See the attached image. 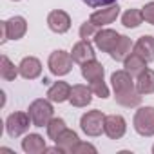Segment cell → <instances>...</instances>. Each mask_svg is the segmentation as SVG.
<instances>
[{"label": "cell", "mask_w": 154, "mask_h": 154, "mask_svg": "<svg viewBox=\"0 0 154 154\" xmlns=\"http://www.w3.org/2000/svg\"><path fill=\"white\" fill-rule=\"evenodd\" d=\"M89 87H91V91H93L96 96H100V98H107V96H109V87L105 85L103 78L94 80V82H89Z\"/></svg>", "instance_id": "4316f807"}, {"label": "cell", "mask_w": 154, "mask_h": 154, "mask_svg": "<svg viewBox=\"0 0 154 154\" xmlns=\"http://www.w3.org/2000/svg\"><path fill=\"white\" fill-rule=\"evenodd\" d=\"M22 150L27 154H40L45 150V140L40 134L31 132L22 140Z\"/></svg>", "instance_id": "e0dca14e"}, {"label": "cell", "mask_w": 154, "mask_h": 154, "mask_svg": "<svg viewBox=\"0 0 154 154\" xmlns=\"http://www.w3.org/2000/svg\"><path fill=\"white\" fill-rule=\"evenodd\" d=\"M98 31H100V27H98L96 24H93L91 20H87V22H84V24H82V27H80V38H82V40L94 38Z\"/></svg>", "instance_id": "484cf974"}, {"label": "cell", "mask_w": 154, "mask_h": 154, "mask_svg": "<svg viewBox=\"0 0 154 154\" xmlns=\"http://www.w3.org/2000/svg\"><path fill=\"white\" fill-rule=\"evenodd\" d=\"M71 56L76 63H84V62H89V60H94L96 58V53H94V47L91 45L89 40H80L78 44H74L72 51H71Z\"/></svg>", "instance_id": "5bb4252c"}, {"label": "cell", "mask_w": 154, "mask_h": 154, "mask_svg": "<svg viewBox=\"0 0 154 154\" xmlns=\"http://www.w3.org/2000/svg\"><path fill=\"white\" fill-rule=\"evenodd\" d=\"M45 127H47V136H49L53 141L58 138V134H60L62 131L67 129V127H65V122H63L62 118H51L49 123H47Z\"/></svg>", "instance_id": "d4e9b609"}, {"label": "cell", "mask_w": 154, "mask_h": 154, "mask_svg": "<svg viewBox=\"0 0 154 154\" xmlns=\"http://www.w3.org/2000/svg\"><path fill=\"white\" fill-rule=\"evenodd\" d=\"M132 49H134L132 40H131L129 36L122 35L120 42L116 44V47H114V49H112V53H111V58H112V60H116V62H123V60L132 53Z\"/></svg>", "instance_id": "44dd1931"}, {"label": "cell", "mask_w": 154, "mask_h": 154, "mask_svg": "<svg viewBox=\"0 0 154 154\" xmlns=\"http://www.w3.org/2000/svg\"><path fill=\"white\" fill-rule=\"evenodd\" d=\"M118 15H120V6L118 4H112V6H107V8H102V9L94 11L89 20L93 24H96L98 27H103V26L112 24L118 18Z\"/></svg>", "instance_id": "8fae6325"}, {"label": "cell", "mask_w": 154, "mask_h": 154, "mask_svg": "<svg viewBox=\"0 0 154 154\" xmlns=\"http://www.w3.org/2000/svg\"><path fill=\"white\" fill-rule=\"evenodd\" d=\"M82 2L87 4L89 8H107V6L116 4L118 0H82Z\"/></svg>", "instance_id": "f546056e"}, {"label": "cell", "mask_w": 154, "mask_h": 154, "mask_svg": "<svg viewBox=\"0 0 154 154\" xmlns=\"http://www.w3.org/2000/svg\"><path fill=\"white\" fill-rule=\"evenodd\" d=\"M136 89L141 94H152L154 93V71L143 69L136 78Z\"/></svg>", "instance_id": "ffe728a7"}, {"label": "cell", "mask_w": 154, "mask_h": 154, "mask_svg": "<svg viewBox=\"0 0 154 154\" xmlns=\"http://www.w3.org/2000/svg\"><path fill=\"white\" fill-rule=\"evenodd\" d=\"M143 22V13L141 9H127L123 15H122V24L129 29H134L138 27L140 24Z\"/></svg>", "instance_id": "cb8c5ba5"}, {"label": "cell", "mask_w": 154, "mask_h": 154, "mask_svg": "<svg viewBox=\"0 0 154 154\" xmlns=\"http://www.w3.org/2000/svg\"><path fill=\"white\" fill-rule=\"evenodd\" d=\"M27 112H29L31 122H33V125H35V127H44V125H47V123H49V120L53 118L54 109H53V105H51V100H49V98H47V100L38 98V100H35V102L29 105Z\"/></svg>", "instance_id": "7a4b0ae2"}, {"label": "cell", "mask_w": 154, "mask_h": 154, "mask_svg": "<svg viewBox=\"0 0 154 154\" xmlns=\"http://www.w3.org/2000/svg\"><path fill=\"white\" fill-rule=\"evenodd\" d=\"M93 94H94V93L91 91V87L78 84V85H72V87H71L69 102H71L72 107H87V105L93 102Z\"/></svg>", "instance_id": "7c38bea8"}, {"label": "cell", "mask_w": 154, "mask_h": 154, "mask_svg": "<svg viewBox=\"0 0 154 154\" xmlns=\"http://www.w3.org/2000/svg\"><path fill=\"white\" fill-rule=\"evenodd\" d=\"M80 141V138H78V134H76L74 131H71V129H65V131H62L60 134H58V138L54 140V143L60 147V150L63 152V154H71V150H72V147Z\"/></svg>", "instance_id": "d6986e66"}, {"label": "cell", "mask_w": 154, "mask_h": 154, "mask_svg": "<svg viewBox=\"0 0 154 154\" xmlns=\"http://www.w3.org/2000/svg\"><path fill=\"white\" fill-rule=\"evenodd\" d=\"M13 2H20V0H13Z\"/></svg>", "instance_id": "4dcf8cb0"}, {"label": "cell", "mask_w": 154, "mask_h": 154, "mask_svg": "<svg viewBox=\"0 0 154 154\" xmlns=\"http://www.w3.org/2000/svg\"><path fill=\"white\" fill-rule=\"evenodd\" d=\"M47 26L53 33L63 35L71 29V17L62 9H54L47 15Z\"/></svg>", "instance_id": "9c48e42d"}, {"label": "cell", "mask_w": 154, "mask_h": 154, "mask_svg": "<svg viewBox=\"0 0 154 154\" xmlns=\"http://www.w3.org/2000/svg\"><path fill=\"white\" fill-rule=\"evenodd\" d=\"M69 96H71V85L65 82H54L47 89V98L54 103H63L69 100Z\"/></svg>", "instance_id": "2e32d148"}, {"label": "cell", "mask_w": 154, "mask_h": 154, "mask_svg": "<svg viewBox=\"0 0 154 154\" xmlns=\"http://www.w3.org/2000/svg\"><path fill=\"white\" fill-rule=\"evenodd\" d=\"M18 74H20L18 67H15V63H13L6 54H2V58H0V76H2L4 80L11 82V80L17 78Z\"/></svg>", "instance_id": "603a6c76"}, {"label": "cell", "mask_w": 154, "mask_h": 154, "mask_svg": "<svg viewBox=\"0 0 154 154\" xmlns=\"http://www.w3.org/2000/svg\"><path fill=\"white\" fill-rule=\"evenodd\" d=\"M82 152H91V154H96V147L94 145H91V143H85V141H78L74 147H72V150H71V154H82Z\"/></svg>", "instance_id": "83f0119b"}, {"label": "cell", "mask_w": 154, "mask_h": 154, "mask_svg": "<svg viewBox=\"0 0 154 154\" xmlns=\"http://www.w3.org/2000/svg\"><path fill=\"white\" fill-rule=\"evenodd\" d=\"M152 152H154V145H152Z\"/></svg>", "instance_id": "1f68e13d"}, {"label": "cell", "mask_w": 154, "mask_h": 154, "mask_svg": "<svg viewBox=\"0 0 154 154\" xmlns=\"http://www.w3.org/2000/svg\"><path fill=\"white\" fill-rule=\"evenodd\" d=\"M127 131V122L123 116L120 114H109L105 116V129L103 132L111 138V140H120Z\"/></svg>", "instance_id": "30bf717a"}, {"label": "cell", "mask_w": 154, "mask_h": 154, "mask_svg": "<svg viewBox=\"0 0 154 154\" xmlns=\"http://www.w3.org/2000/svg\"><path fill=\"white\" fill-rule=\"evenodd\" d=\"M80 129L91 136V138H96L103 132L105 129V114L98 109L94 111H87L82 118H80Z\"/></svg>", "instance_id": "3957f363"}, {"label": "cell", "mask_w": 154, "mask_h": 154, "mask_svg": "<svg viewBox=\"0 0 154 154\" xmlns=\"http://www.w3.org/2000/svg\"><path fill=\"white\" fill-rule=\"evenodd\" d=\"M132 125L140 136H154V107H140L134 114Z\"/></svg>", "instance_id": "277c9868"}, {"label": "cell", "mask_w": 154, "mask_h": 154, "mask_svg": "<svg viewBox=\"0 0 154 154\" xmlns=\"http://www.w3.org/2000/svg\"><path fill=\"white\" fill-rule=\"evenodd\" d=\"M18 71H20V76L26 80H35L42 74V63L38 58L35 56H26L22 58V62L18 63Z\"/></svg>", "instance_id": "4fadbf2b"}, {"label": "cell", "mask_w": 154, "mask_h": 154, "mask_svg": "<svg viewBox=\"0 0 154 154\" xmlns=\"http://www.w3.org/2000/svg\"><path fill=\"white\" fill-rule=\"evenodd\" d=\"M123 67H125V71H129L132 76H138L143 69H147V62H145L140 54L131 53V54L123 60Z\"/></svg>", "instance_id": "7402d4cb"}, {"label": "cell", "mask_w": 154, "mask_h": 154, "mask_svg": "<svg viewBox=\"0 0 154 154\" xmlns=\"http://www.w3.org/2000/svg\"><path fill=\"white\" fill-rule=\"evenodd\" d=\"M122 35L116 33L114 29H100L96 33V36L93 38L94 40V45L102 51V53H112V49L116 47V44L120 42Z\"/></svg>", "instance_id": "ba28073f"}, {"label": "cell", "mask_w": 154, "mask_h": 154, "mask_svg": "<svg viewBox=\"0 0 154 154\" xmlns=\"http://www.w3.org/2000/svg\"><path fill=\"white\" fill-rule=\"evenodd\" d=\"M72 56L71 53H65L62 49L58 51H53L49 54V60H47V65H49V71L54 74V76H65L71 72L72 69Z\"/></svg>", "instance_id": "8992f818"}, {"label": "cell", "mask_w": 154, "mask_h": 154, "mask_svg": "<svg viewBox=\"0 0 154 154\" xmlns=\"http://www.w3.org/2000/svg\"><path fill=\"white\" fill-rule=\"evenodd\" d=\"M111 84L114 89V100L122 107H138L141 103V93L136 89V82L129 71H114L111 74Z\"/></svg>", "instance_id": "6da1fadb"}, {"label": "cell", "mask_w": 154, "mask_h": 154, "mask_svg": "<svg viewBox=\"0 0 154 154\" xmlns=\"http://www.w3.org/2000/svg\"><path fill=\"white\" fill-rule=\"evenodd\" d=\"M132 53L140 54L147 63H149V62H154V36H150V35L140 36V38L136 40V44H134Z\"/></svg>", "instance_id": "9a60e30c"}, {"label": "cell", "mask_w": 154, "mask_h": 154, "mask_svg": "<svg viewBox=\"0 0 154 154\" xmlns=\"http://www.w3.org/2000/svg\"><path fill=\"white\" fill-rule=\"evenodd\" d=\"M141 13H143V20L150 26H154V2H149L141 8Z\"/></svg>", "instance_id": "f1b7e54d"}, {"label": "cell", "mask_w": 154, "mask_h": 154, "mask_svg": "<svg viewBox=\"0 0 154 154\" xmlns=\"http://www.w3.org/2000/svg\"><path fill=\"white\" fill-rule=\"evenodd\" d=\"M0 27H2L0 44H6L8 40H20L27 33V22L24 17H11L9 20H4L0 24Z\"/></svg>", "instance_id": "5b68a950"}, {"label": "cell", "mask_w": 154, "mask_h": 154, "mask_svg": "<svg viewBox=\"0 0 154 154\" xmlns=\"http://www.w3.org/2000/svg\"><path fill=\"white\" fill-rule=\"evenodd\" d=\"M31 125H33V122H31L29 112H13V114H9L8 120H6V131H8V134H9L11 138L22 136L24 132L29 131Z\"/></svg>", "instance_id": "52a82bcc"}, {"label": "cell", "mask_w": 154, "mask_h": 154, "mask_svg": "<svg viewBox=\"0 0 154 154\" xmlns=\"http://www.w3.org/2000/svg\"><path fill=\"white\" fill-rule=\"evenodd\" d=\"M103 72H105V69H103V65L96 58L82 63V76H84L87 82H94V80L103 78Z\"/></svg>", "instance_id": "ac0fdd59"}]
</instances>
